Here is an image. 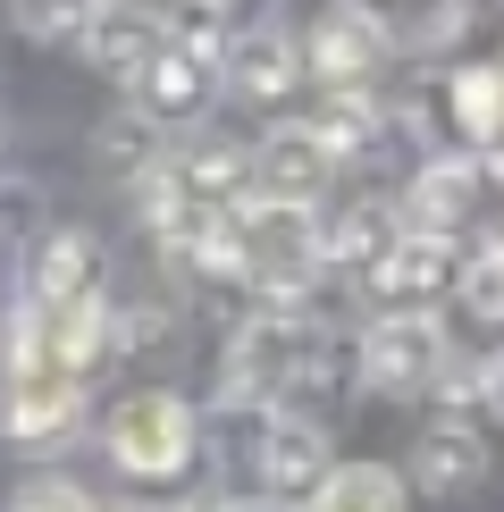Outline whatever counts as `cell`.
<instances>
[{
  "mask_svg": "<svg viewBox=\"0 0 504 512\" xmlns=\"http://www.w3.org/2000/svg\"><path fill=\"white\" fill-rule=\"evenodd\" d=\"M479 403H488V412H496V420H504V353H496V361H488V370H479Z\"/></svg>",
  "mask_w": 504,
  "mask_h": 512,
  "instance_id": "obj_23",
  "label": "cell"
},
{
  "mask_svg": "<svg viewBox=\"0 0 504 512\" xmlns=\"http://www.w3.org/2000/svg\"><path fill=\"white\" fill-rule=\"evenodd\" d=\"M294 76H303V51L286 34H269V26H252V34H236L219 51V84H236L244 101H286Z\"/></svg>",
  "mask_w": 504,
  "mask_h": 512,
  "instance_id": "obj_13",
  "label": "cell"
},
{
  "mask_svg": "<svg viewBox=\"0 0 504 512\" xmlns=\"http://www.w3.org/2000/svg\"><path fill=\"white\" fill-rule=\"evenodd\" d=\"M412 479L429 487V496H462V487L488 479V454H479L471 429H429V437L412 445Z\"/></svg>",
  "mask_w": 504,
  "mask_h": 512,
  "instance_id": "obj_15",
  "label": "cell"
},
{
  "mask_svg": "<svg viewBox=\"0 0 504 512\" xmlns=\"http://www.w3.org/2000/svg\"><path fill=\"white\" fill-rule=\"evenodd\" d=\"M311 370H320V328L294 311H252L236 328V345H227V395L236 403H269V395L303 387Z\"/></svg>",
  "mask_w": 504,
  "mask_h": 512,
  "instance_id": "obj_3",
  "label": "cell"
},
{
  "mask_svg": "<svg viewBox=\"0 0 504 512\" xmlns=\"http://www.w3.org/2000/svg\"><path fill=\"white\" fill-rule=\"evenodd\" d=\"M160 42H168V17H160V9H143V0H101L93 26H84V59L110 68L118 84H135L143 59H152Z\"/></svg>",
  "mask_w": 504,
  "mask_h": 512,
  "instance_id": "obj_11",
  "label": "cell"
},
{
  "mask_svg": "<svg viewBox=\"0 0 504 512\" xmlns=\"http://www.w3.org/2000/svg\"><path fill=\"white\" fill-rule=\"evenodd\" d=\"M252 471H261V487H278V496H294V487H320L328 479V437L311 429V420L278 412L261 429V454H252Z\"/></svg>",
  "mask_w": 504,
  "mask_h": 512,
  "instance_id": "obj_14",
  "label": "cell"
},
{
  "mask_svg": "<svg viewBox=\"0 0 504 512\" xmlns=\"http://www.w3.org/2000/svg\"><path fill=\"white\" fill-rule=\"evenodd\" d=\"M227 269L261 294H303L311 277L328 269V244H320V219L311 202H261L244 194L236 202V227H227Z\"/></svg>",
  "mask_w": 504,
  "mask_h": 512,
  "instance_id": "obj_1",
  "label": "cell"
},
{
  "mask_svg": "<svg viewBox=\"0 0 504 512\" xmlns=\"http://www.w3.org/2000/svg\"><path fill=\"white\" fill-rule=\"evenodd\" d=\"M126 93H135V118H152V126H194V118L210 110V93H219V59H210V51H185V42H160Z\"/></svg>",
  "mask_w": 504,
  "mask_h": 512,
  "instance_id": "obj_9",
  "label": "cell"
},
{
  "mask_svg": "<svg viewBox=\"0 0 504 512\" xmlns=\"http://www.w3.org/2000/svg\"><path fill=\"white\" fill-rule=\"evenodd\" d=\"M454 110H462V135L471 143H496L504 135V76L496 68H462L454 76Z\"/></svg>",
  "mask_w": 504,
  "mask_h": 512,
  "instance_id": "obj_19",
  "label": "cell"
},
{
  "mask_svg": "<svg viewBox=\"0 0 504 512\" xmlns=\"http://www.w3.org/2000/svg\"><path fill=\"white\" fill-rule=\"evenodd\" d=\"M454 286H462V311L471 319H504V244L471 252V269H462Z\"/></svg>",
  "mask_w": 504,
  "mask_h": 512,
  "instance_id": "obj_20",
  "label": "cell"
},
{
  "mask_svg": "<svg viewBox=\"0 0 504 512\" xmlns=\"http://www.w3.org/2000/svg\"><path fill=\"white\" fill-rule=\"evenodd\" d=\"M26 311L42 319H76V311H101V244L76 236V227H51L34 252H26Z\"/></svg>",
  "mask_w": 504,
  "mask_h": 512,
  "instance_id": "obj_7",
  "label": "cell"
},
{
  "mask_svg": "<svg viewBox=\"0 0 504 512\" xmlns=\"http://www.w3.org/2000/svg\"><path fill=\"white\" fill-rule=\"evenodd\" d=\"M311 126H320V135L336 143V152H353V143H370V93H362V84H353V93H336V101H328V110L311 118Z\"/></svg>",
  "mask_w": 504,
  "mask_h": 512,
  "instance_id": "obj_22",
  "label": "cell"
},
{
  "mask_svg": "<svg viewBox=\"0 0 504 512\" xmlns=\"http://www.w3.org/2000/svg\"><path fill=\"white\" fill-rule=\"evenodd\" d=\"M76 412H84V378L42 345L34 311L17 303V319H9V403H0V429H9L17 445H59V437L76 429Z\"/></svg>",
  "mask_w": 504,
  "mask_h": 512,
  "instance_id": "obj_2",
  "label": "cell"
},
{
  "mask_svg": "<svg viewBox=\"0 0 504 512\" xmlns=\"http://www.w3.org/2000/svg\"><path fill=\"white\" fill-rule=\"evenodd\" d=\"M362 378L378 395H429L446 378V328L429 311H378V328L362 336Z\"/></svg>",
  "mask_w": 504,
  "mask_h": 512,
  "instance_id": "obj_6",
  "label": "cell"
},
{
  "mask_svg": "<svg viewBox=\"0 0 504 512\" xmlns=\"http://www.w3.org/2000/svg\"><path fill=\"white\" fill-rule=\"evenodd\" d=\"M101 445H110V462L126 479H177L185 462H194V412L168 387H143V395H126L110 412Z\"/></svg>",
  "mask_w": 504,
  "mask_h": 512,
  "instance_id": "obj_4",
  "label": "cell"
},
{
  "mask_svg": "<svg viewBox=\"0 0 504 512\" xmlns=\"http://www.w3.org/2000/svg\"><path fill=\"white\" fill-rule=\"evenodd\" d=\"M395 236H404V219H395V210H353L345 227H320L328 261H353V269H370V261H378V252H387Z\"/></svg>",
  "mask_w": 504,
  "mask_h": 512,
  "instance_id": "obj_17",
  "label": "cell"
},
{
  "mask_svg": "<svg viewBox=\"0 0 504 512\" xmlns=\"http://www.w3.org/2000/svg\"><path fill=\"white\" fill-rule=\"evenodd\" d=\"M488 202V177H479V160H437V168H420V185H412V202H404V227H420V236H462L471 227V210Z\"/></svg>",
  "mask_w": 504,
  "mask_h": 512,
  "instance_id": "obj_12",
  "label": "cell"
},
{
  "mask_svg": "<svg viewBox=\"0 0 504 512\" xmlns=\"http://www.w3.org/2000/svg\"><path fill=\"white\" fill-rule=\"evenodd\" d=\"M101 0H9V26L26 42H84Z\"/></svg>",
  "mask_w": 504,
  "mask_h": 512,
  "instance_id": "obj_18",
  "label": "cell"
},
{
  "mask_svg": "<svg viewBox=\"0 0 504 512\" xmlns=\"http://www.w3.org/2000/svg\"><path fill=\"white\" fill-rule=\"evenodd\" d=\"M9 512H110V504H101L93 487H76V479H26L9 496Z\"/></svg>",
  "mask_w": 504,
  "mask_h": 512,
  "instance_id": "obj_21",
  "label": "cell"
},
{
  "mask_svg": "<svg viewBox=\"0 0 504 512\" xmlns=\"http://www.w3.org/2000/svg\"><path fill=\"white\" fill-rule=\"evenodd\" d=\"M336 168H345V152H336L311 118L269 126V135L244 152V177H252V194H261V202H320L328 185H336Z\"/></svg>",
  "mask_w": 504,
  "mask_h": 512,
  "instance_id": "obj_5",
  "label": "cell"
},
{
  "mask_svg": "<svg viewBox=\"0 0 504 512\" xmlns=\"http://www.w3.org/2000/svg\"><path fill=\"white\" fill-rule=\"evenodd\" d=\"M311 512H404V479L387 462H336L311 487Z\"/></svg>",
  "mask_w": 504,
  "mask_h": 512,
  "instance_id": "obj_16",
  "label": "cell"
},
{
  "mask_svg": "<svg viewBox=\"0 0 504 512\" xmlns=\"http://www.w3.org/2000/svg\"><path fill=\"white\" fill-rule=\"evenodd\" d=\"M378 59H387V26H378V17L362 9V0L328 9L320 26H311V42H303V68H311V76H328L336 93L370 84V76H378Z\"/></svg>",
  "mask_w": 504,
  "mask_h": 512,
  "instance_id": "obj_10",
  "label": "cell"
},
{
  "mask_svg": "<svg viewBox=\"0 0 504 512\" xmlns=\"http://www.w3.org/2000/svg\"><path fill=\"white\" fill-rule=\"evenodd\" d=\"M362 286H370L378 311H437V294L454 286V244L404 227V236H395V244L362 269Z\"/></svg>",
  "mask_w": 504,
  "mask_h": 512,
  "instance_id": "obj_8",
  "label": "cell"
}]
</instances>
